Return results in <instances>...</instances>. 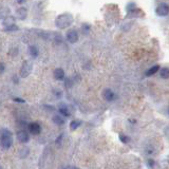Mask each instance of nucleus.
<instances>
[{
	"mask_svg": "<svg viewBox=\"0 0 169 169\" xmlns=\"http://www.w3.org/2000/svg\"><path fill=\"white\" fill-rule=\"evenodd\" d=\"M73 22V16L71 14H62L55 19V25L59 29H66Z\"/></svg>",
	"mask_w": 169,
	"mask_h": 169,
	"instance_id": "nucleus-1",
	"label": "nucleus"
},
{
	"mask_svg": "<svg viewBox=\"0 0 169 169\" xmlns=\"http://www.w3.org/2000/svg\"><path fill=\"white\" fill-rule=\"evenodd\" d=\"M1 133V141H0V144L1 146L4 148V149H8L12 146V143H13V139H12V133L11 131H8V129H2L0 131Z\"/></svg>",
	"mask_w": 169,
	"mask_h": 169,
	"instance_id": "nucleus-2",
	"label": "nucleus"
},
{
	"mask_svg": "<svg viewBox=\"0 0 169 169\" xmlns=\"http://www.w3.org/2000/svg\"><path fill=\"white\" fill-rule=\"evenodd\" d=\"M32 69H33V63H32L31 62L27 60V62L23 63V65L21 67V70H20V75H21V77L29 76L32 72Z\"/></svg>",
	"mask_w": 169,
	"mask_h": 169,
	"instance_id": "nucleus-3",
	"label": "nucleus"
},
{
	"mask_svg": "<svg viewBox=\"0 0 169 169\" xmlns=\"http://www.w3.org/2000/svg\"><path fill=\"white\" fill-rule=\"evenodd\" d=\"M156 14L159 16H167L168 13H169V7L167 3H162L160 4L158 8H156Z\"/></svg>",
	"mask_w": 169,
	"mask_h": 169,
	"instance_id": "nucleus-4",
	"label": "nucleus"
},
{
	"mask_svg": "<svg viewBox=\"0 0 169 169\" xmlns=\"http://www.w3.org/2000/svg\"><path fill=\"white\" fill-rule=\"evenodd\" d=\"M17 139L20 143H28L30 141V135L27 132V130H20L17 133Z\"/></svg>",
	"mask_w": 169,
	"mask_h": 169,
	"instance_id": "nucleus-5",
	"label": "nucleus"
},
{
	"mask_svg": "<svg viewBox=\"0 0 169 169\" xmlns=\"http://www.w3.org/2000/svg\"><path fill=\"white\" fill-rule=\"evenodd\" d=\"M28 129L32 133V134H34V135L39 134L40 131H41V128H40V125L38 123H31V124H29L28 125Z\"/></svg>",
	"mask_w": 169,
	"mask_h": 169,
	"instance_id": "nucleus-6",
	"label": "nucleus"
},
{
	"mask_svg": "<svg viewBox=\"0 0 169 169\" xmlns=\"http://www.w3.org/2000/svg\"><path fill=\"white\" fill-rule=\"evenodd\" d=\"M67 40L70 43H75L78 40V34L75 30H70L67 33Z\"/></svg>",
	"mask_w": 169,
	"mask_h": 169,
	"instance_id": "nucleus-7",
	"label": "nucleus"
},
{
	"mask_svg": "<svg viewBox=\"0 0 169 169\" xmlns=\"http://www.w3.org/2000/svg\"><path fill=\"white\" fill-rule=\"evenodd\" d=\"M103 96H104L105 100L108 101H114L116 98L115 93L113 92L111 89H106V90H105L104 93H103Z\"/></svg>",
	"mask_w": 169,
	"mask_h": 169,
	"instance_id": "nucleus-8",
	"label": "nucleus"
},
{
	"mask_svg": "<svg viewBox=\"0 0 169 169\" xmlns=\"http://www.w3.org/2000/svg\"><path fill=\"white\" fill-rule=\"evenodd\" d=\"M27 15H28V11L25 8H19L18 10L16 11V16L18 17L20 20H25L27 18Z\"/></svg>",
	"mask_w": 169,
	"mask_h": 169,
	"instance_id": "nucleus-9",
	"label": "nucleus"
},
{
	"mask_svg": "<svg viewBox=\"0 0 169 169\" xmlns=\"http://www.w3.org/2000/svg\"><path fill=\"white\" fill-rule=\"evenodd\" d=\"M10 13H11V11H10V8H7V7H1L0 8V20H3L7 18L8 16H10Z\"/></svg>",
	"mask_w": 169,
	"mask_h": 169,
	"instance_id": "nucleus-10",
	"label": "nucleus"
},
{
	"mask_svg": "<svg viewBox=\"0 0 169 169\" xmlns=\"http://www.w3.org/2000/svg\"><path fill=\"white\" fill-rule=\"evenodd\" d=\"M54 77L57 80H62L65 78V71L62 68H58L54 71Z\"/></svg>",
	"mask_w": 169,
	"mask_h": 169,
	"instance_id": "nucleus-11",
	"label": "nucleus"
},
{
	"mask_svg": "<svg viewBox=\"0 0 169 169\" xmlns=\"http://www.w3.org/2000/svg\"><path fill=\"white\" fill-rule=\"evenodd\" d=\"M2 25H4L5 28L7 27H10V25H15V17L14 16H8L7 18L3 19V21H2Z\"/></svg>",
	"mask_w": 169,
	"mask_h": 169,
	"instance_id": "nucleus-12",
	"label": "nucleus"
},
{
	"mask_svg": "<svg viewBox=\"0 0 169 169\" xmlns=\"http://www.w3.org/2000/svg\"><path fill=\"white\" fill-rule=\"evenodd\" d=\"M29 53H30V55L32 57L36 58L39 55V50L36 46H31L30 48H29Z\"/></svg>",
	"mask_w": 169,
	"mask_h": 169,
	"instance_id": "nucleus-13",
	"label": "nucleus"
},
{
	"mask_svg": "<svg viewBox=\"0 0 169 169\" xmlns=\"http://www.w3.org/2000/svg\"><path fill=\"white\" fill-rule=\"evenodd\" d=\"M80 125H81V121H79V119H74V121H72L71 123H70V129L74 131L76 130Z\"/></svg>",
	"mask_w": 169,
	"mask_h": 169,
	"instance_id": "nucleus-14",
	"label": "nucleus"
},
{
	"mask_svg": "<svg viewBox=\"0 0 169 169\" xmlns=\"http://www.w3.org/2000/svg\"><path fill=\"white\" fill-rule=\"evenodd\" d=\"M159 69H160V66L159 65H155V66L151 67V68L146 72V76H151V75L155 74L156 72L159 71Z\"/></svg>",
	"mask_w": 169,
	"mask_h": 169,
	"instance_id": "nucleus-15",
	"label": "nucleus"
},
{
	"mask_svg": "<svg viewBox=\"0 0 169 169\" xmlns=\"http://www.w3.org/2000/svg\"><path fill=\"white\" fill-rule=\"evenodd\" d=\"M53 122L56 125H59V126H60V125L65 124V118L62 117L60 115H54L53 116Z\"/></svg>",
	"mask_w": 169,
	"mask_h": 169,
	"instance_id": "nucleus-16",
	"label": "nucleus"
},
{
	"mask_svg": "<svg viewBox=\"0 0 169 169\" xmlns=\"http://www.w3.org/2000/svg\"><path fill=\"white\" fill-rule=\"evenodd\" d=\"M59 113L62 115H63V116H68V115H70V113H69V110H68V108H67L66 106H60L59 107Z\"/></svg>",
	"mask_w": 169,
	"mask_h": 169,
	"instance_id": "nucleus-17",
	"label": "nucleus"
},
{
	"mask_svg": "<svg viewBox=\"0 0 169 169\" xmlns=\"http://www.w3.org/2000/svg\"><path fill=\"white\" fill-rule=\"evenodd\" d=\"M160 74H161V77L162 78H165V79H167L169 77V71H168V68H163L161 70V72H160Z\"/></svg>",
	"mask_w": 169,
	"mask_h": 169,
	"instance_id": "nucleus-18",
	"label": "nucleus"
},
{
	"mask_svg": "<svg viewBox=\"0 0 169 169\" xmlns=\"http://www.w3.org/2000/svg\"><path fill=\"white\" fill-rule=\"evenodd\" d=\"M17 30H18V27H17L16 25H10V27L4 28L5 32H13V31H17Z\"/></svg>",
	"mask_w": 169,
	"mask_h": 169,
	"instance_id": "nucleus-19",
	"label": "nucleus"
},
{
	"mask_svg": "<svg viewBox=\"0 0 169 169\" xmlns=\"http://www.w3.org/2000/svg\"><path fill=\"white\" fill-rule=\"evenodd\" d=\"M119 139H121L122 143H124V144H126V143H128L130 141V139L128 138V136L124 135V134H119Z\"/></svg>",
	"mask_w": 169,
	"mask_h": 169,
	"instance_id": "nucleus-20",
	"label": "nucleus"
},
{
	"mask_svg": "<svg viewBox=\"0 0 169 169\" xmlns=\"http://www.w3.org/2000/svg\"><path fill=\"white\" fill-rule=\"evenodd\" d=\"M72 84H73V81H72L71 78H67V79H66V87H67V88L72 87Z\"/></svg>",
	"mask_w": 169,
	"mask_h": 169,
	"instance_id": "nucleus-21",
	"label": "nucleus"
},
{
	"mask_svg": "<svg viewBox=\"0 0 169 169\" xmlns=\"http://www.w3.org/2000/svg\"><path fill=\"white\" fill-rule=\"evenodd\" d=\"M5 70V66L3 63H0V74H2Z\"/></svg>",
	"mask_w": 169,
	"mask_h": 169,
	"instance_id": "nucleus-22",
	"label": "nucleus"
},
{
	"mask_svg": "<svg viewBox=\"0 0 169 169\" xmlns=\"http://www.w3.org/2000/svg\"><path fill=\"white\" fill-rule=\"evenodd\" d=\"M14 101H17V103H25V101H23L22 98H18V97L14 98Z\"/></svg>",
	"mask_w": 169,
	"mask_h": 169,
	"instance_id": "nucleus-23",
	"label": "nucleus"
},
{
	"mask_svg": "<svg viewBox=\"0 0 169 169\" xmlns=\"http://www.w3.org/2000/svg\"><path fill=\"white\" fill-rule=\"evenodd\" d=\"M13 80H14V83H15V84H18V79H17V76H16V75L13 77Z\"/></svg>",
	"mask_w": 169,
	"mask_h": 169,
	"instance_id": "nucleus-24",
	"label": "nucleus"
},
{
	"mask_svg": "<svg viewBox=\"0 0 169 169\" xmlns=\"http://www.w3.org/2000/svg\"><path fill=\"white\" fill-rule=\"evenodd\" d=\"M152 165H154V162L152 160H149V166H152Z\"/></svg>",
	"mask_w": 169,
	"mask_h": 169,
	"instance_id": "nucleus-25",
	"label": "nucleus"
},
{
	"mask_svg": "<svg viewBox=\"0 0 169 169\" xmlns=\"http://www.w3.org/2000/svg\"><path fill=\"white\" fill-rule=\"evenodd\" d=\"M70 169H79V168H77V167H71Z\"/></svg>",
	"mask_w": 169,
	"mask_h": 169,
	"instance_id": "nucleus-26",
	"label": "nucleus"
},
{
	"mask_svg": "<svg viewBox=\"0 0 169 169\" xmlns=\"http://www.w3.org/2000/svg\"><path fill=\"white\" fill-rule=\"evenodd\" d=\"M0 169H1V167H0Z\"/></svg>",
	"mask_w": 169,
	"mask_h": 169,
	"instance_id": "nucleus-27",
	"label": "nucleus"
}]
</instances>
